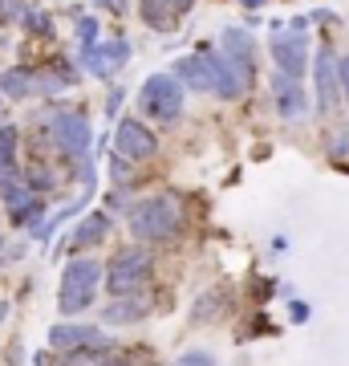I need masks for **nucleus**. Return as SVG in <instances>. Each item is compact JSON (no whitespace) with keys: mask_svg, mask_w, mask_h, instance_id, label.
I'll return each instance as SVG.
<instances>
[{"mask_svg":"<svg viewBox=\"0 0 349 366\" xmlns=\"http://www.w3.org/2000/svg\"><path fill=\"white\" fill-rule=\"evenodd\" d=\"M106 281V269L93 257H74V261L61 269V285H57V310L65 317L86 314L98 297V289Z\"/></svg>","mask_w":349,"mask_h":366,"instance_id":"1","label":"nucleus"},{"mask_svg":"<svg viewBox=\"0 0 349 366\" xmlns=\"http://www.w3.org/2000/svg\"><path fill=\"white\" fill-rule=\"evenodd\" d=\"M179 228H183V208L171 196H151L130 212V232H134V240H146V244L171 240V236H179Z\"/></svg>","mask_w":349,"mask_h":366,"instance_id":"2","label":"nucleus"},{"mask_svg":"<svg viewBox=\"0 0 349 366\" xmlns=\"http://www.w3.org/2000/svg\"><path fill=\"white\" fill-rule=\"evenodd\" d=\"M151 269H155V257H151V249H143V244L122 249V252H114V261L106 264V289H110L114 297H122V293L130 297L138 285H146Z\"/></svg>","mask_w":349,"mask_h":366,"instance_id":"3","label":"nucleus"},{"mask_svg":"<svg viewBox=\"0 0 349 366\" xmlns=\"http://www.w3.org/2000/svg\"><path fill=\"white\" fill-rule=\"evenodd\" d=\"M138 102L151 118L158 122H175L183 110V81L175 74H151L143 81V94H138Z\"/></svg>","mask_w":349,"mask_h":366,"instance_id":"4","label":"nucleus"},{"mask_svg":"<svg viewBox=\"0 0 349 366\" xmlns=\"http://www.w3.org/2000/svg\"><path fill=\"white\" fill-rule=\"evenodd\" d=\"M90 122H86V114H78V110H57L53 114V147L61 151L65 159H78V163H86V155H90Z\"/></svg>","mask_w":349,"mask_h":366,"instance_id":"5","label":"nucleus"},{"mask_svg":"<svg viewBox=\"0 0 349 366\" xmlns=\"http://www.w3.org/2000/svg\"><path fill=\"white\" fill-rule=\"evenodd\" d=\"M114 147L122 159H134V163H143V159H151L158 151V139L151 127H143L138 118H122L114 131Z\"/></svg>","mask_w":349,"mask_h":366,"instance_id":"6","label":"nucleus"},{"mask_svg":"<svg viewBox=\"0 0 349 366\" xmlns=\"http://www.w3.org/2000/svg\"><path fill=\"white\" fill-rule=\"evenodd\" d=\"M272 61L280 66V74H288V78H305V66H309V41H305V33L300 29H293V33H276L272 37Z\"/></svg>","mask_w":349,"mask_h":366,"instance_id":"7","label":"nucleus"},{"mask_svg":"<svg viewBox=\"0 0 349 366\" xmlns=\"http://www.w3.org/2000/svg\"><path fill=\"white\" fill-rule=\"evenodd\" d=\"M49 346L53 350H110V338H106L102 330L93 326H78V322H61V326L49 330Z\"/></svg>","mask_w":349,"mask_h":366,"instance_id":"8","label":"nucleus"},{"mask_svg":"<svg viewBox=\"0 0 349 366\" xmlns=\"http://www.w3.org/2000/svg\"><path fill=\"white\" fill-rule=\"evenodd\" d=\"M313 81H317V110L333 114L337 110V90H341V61L333 57V49H321L313 61Z\"/></svg>","mask_w":349,"mask_h":366,"instance_id":"9","label":"nucleus"},{"mask_svg":"<svg viewBox=\"0 0 349 366\" xmlns=\"http://www.w3.org/2000/svg\"><path fill=\"white\" fill-rule=\"evenodd\" d=\"M203 53H207V61H211V94H220L223 102H236V98L248 90L244 74H240L223 53H216V49H203Z\"/></svg>","mask_w":349,"mask_h":366,"instance_id":"10","label":"nucleus"},{"mask_svg":"<svg viewBox=\"0 0 349 366\" xmlns=\"http://www.w3.org/2000/svg\"><path fill=\"white\" fill-rule=\"evenodd\" d=\"M272 98H276L280 118H288V122L305 118V110H309V94H305V86H300L297 78H288V74H276V78H272Z\"/></svg>","mask_w":349,"mask_h":366,"instance_id":"11","label":"nucleus"},{"mask_svg":"<svg viewBox=\"0 0 349 366\" xmlns=\"http://www.w3.org/2000/svg\"><path fill=\"white\" fill-rule=\"evenodd\" d=\"M86 57V66L93 69V78H110L118 69L130 61V45L126 41H106V45H90V49H81Z\"/></svg>","mask_w":349,"mask_h":366,"instance_id":"12","label":"nucleus"},{"mask_svg":"<svg viewBox=\"0 0 349 366\" xmlns=\"http://www.w3.org/2000/svg\"><path fill=\"white\" fill-rule=\"evenodd\" d=\"M223 57L244 74V81L256 78V53H252V37L244 29H223Z\"/></svg>","mask_w":349,"mask_h":366,"instance_id":"13","label":"nucleus"},{"mask_svg":"<svg viewBox=\"0 0 349 366\" xmlns=\"http://www.w3.org/2000/svg\"><path fill=\"white\" fill-rule=\"evenodd\" d=\"M175 78L183 81V86H191V90H203L211 94V61H207V53H191V57H179L175 61Z\"/></svg>","mask_w":349,"mask_h":366,"instance_id":"14","label":"nucleus"},{"mask_svg":"<svg viewBox=\"0 0 349 366\" xmlns=\"http://www.w3.org/2000/svg\"><path fill=\"white\" fill-rule=\"evenodd\" d=\"M143 21L155 33H171V29L179 25V13L171 9V0H143Z\"/></svg>","mask_w":349,"mask_h":366,"instance_id":"15","label":"nucleus"},{"mask_svg":"<svg viewBox=\"0 0 349 366\" xmlns=\"http://www.w3.org/2000/svg\"><path fill=\"white\" fill-rule=\"evenodd\" d=\"M146 310H151V301L146 297H118L114 305H106L102 317L106 322H114V326H122V322H138V317H146Z\"/></svg>","mask_w":349,"mask_h":366,"instance_id":"16","label":"nucleus"},{"mask_svg":"<svg viewBox=\"0 0 349 366\" xmlns=\"http://www.w3.org/2000/svg\"><path fill=\"white\" fill-rule=\"evenodd\" d=\"M223 310H228V293H223V289H211V293L199 297V305L191 310V317L195 322H211V317H220Z\"/></svg>","mask_w":349,"mask_h":366,"instance_id":"17","label":"nucleus"},{"mask_svg":"<svg viewBox=\"0 0 349 366\" xmlns=\"http://www.w3.org/2000/svg\"><path fill=\"white\" fill-rule=\"evenodd\" d=\"M106 232H110V220H106V216H90V220L81 224L78 232L69 236V244H98Z\"/></svg>","mask_w":349,"mask_h":366,"instance_id":"18","label":"nucleus"},{"mask_svg":"<svg viewBox=\"0 0 349 366\" xmlns=\"http://www.w3.org/2000/svg\"><path fill=\"white\" fill-rule=\"evenodd\" d=\"M0 90L9 94V98H29V94H33V78H29L25 69H9V74L0 78Z\"/></svg>","mask_w":349,"mask_h":366,"instance_id":"19","label":"nucleus"},{"mask_svg":"<svg viewBox=\"0 0 349 366\" xmlns=\"http://www.w3.org/2000/svg\"><path fill=\"white\" fill-rule=\"evenodd\" d=\"M13 155H16V131L13 127H0V171L13 167Z\"/></svg>","mask_w":349,"mask_h":366,"instance_id":"20","label":"nucleus"},{"mask_svg":"<svg viewBox=\"0 0 349 366\" xmlns=\"http://www.w3.org/2000/svg\"><path fill=\"white\" fill-rule=\"evenodd\" d=\"M21 13H29L25 0H0V21H21Z\"/></svg>","mask_w":349,"mask_h":366,"instance_id":"21","label":"nucleus"},{"mask_svg":"<svg viewBox=\"0 0 349 366\" xmlns=\"http://www.w3.org/2000/svg\"><path fill=\"white\" fill-rule=\"evenodd\" d=\"M175 366H216V358H211L207 350H191V354H183Z\"/></svg>","mask_w":349,"mask_h":366,"instance_id":"22","label":"nucleus"},{"mask_svg":"<svg viewBox=\"0 0 349 366\" xmlns=\"http://www.w3.org/2000/svg\"><path fill=\"white\" fill-rule=\"evenodd\" d=\"M78 33H81V49H90L93 41H98V21H90V16H86V21L78 25Z\"/></svg>","mask_w":349,"mask_h":366,"instance_id":"23","label":"nucleus"},{"mask_svg":"<svg viewBox=\"0 0 349 366\" xmlns=\"http://www.w3.org/2000/svg\"><path fill=\"white\" fill-rule=\"evenodd\" d=\"M25 29H33V33H49V16H45V13H29L25 16Z\"/></svg>","mask_w":349,"mask_h":366,"instance_id":"24","label":"nucleus"},{"mask_svg":"<svg viewBox=\"0 0 349 366\" xmlns=\"http://www.w3.org/2000/svg\"><path fill=\"white\" fill-rule=\"evenodd\" d=\"M341 94H345V102H349V57H341Z\"/></svg>","mask_w":349,"mask_h":366,"instance_id":"25","label":"nucleus"},{"mask_svg":"<svg viewBox=\"0 0 349 366\" xmlns=\"http://www.w3.org/2000/svg\"><path fill=\"white\" fill-rule=\"evenodd\" d=\"M293 317H297V322H305V317H309V305H305V301H293Z\"/></svg>","mask_w":349,"mask_h":366,"instance_id":"26","label":"nucleus"},{"mask_svg":"<svg viewBox=\"0 0 349 366\" xmlns=\"http://www.w3.org/2000/svg\"><path fill=\"white\" fill-rule=\"evenodd\" d=\"M191 4H195V0H171V9H175V13H187V9H191Z\"/></svg>","mask_w":349,"mask_h":366,"instance_id":"27","label":"nucleus"},{"mask_svg":"<svg viewBox=\"0 0 349 366\" xmlns=\"http://www.w3.org/2000/svg\"><path fill=\"white\" fill-rule=\"evenodd\" d=\"M240 4H244V9H260V4H264V0H240Z\"/></svg>","mask_w":349,"mask_h":366,"instance_id":"28","label":"nucleus"}]
</instances>
